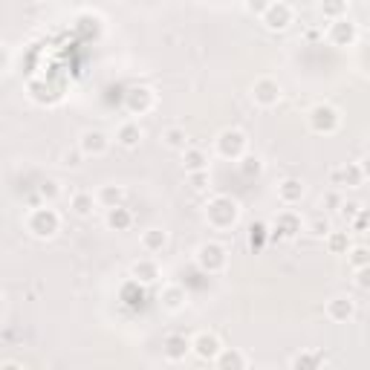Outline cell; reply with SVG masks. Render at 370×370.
Masks as SVG:
<instances>
[{"label": "cell", "instance_id": "obj_1", "mask_svg": "<svg viewBox=\"0 0 370 370\" xmlns=\"http://www.w3.org/2000/svg\"><path fill=\"white\" fill-rule=\"evenodd\" d=\"M237 217H240V206L226 194H217L206 203V220L211 229H232L237 223Z\"/></svg>", "mask_w": 370, "mask_h": 370}, {"label": "cell", "instance_id": "obj_2", "mask_svg": "<svg viewBox=\"0 0 370 370\" xmlns=\"http://www.w3.org/2000/svg\"><path fill=\"white\" fill-rule=\"evenodd\" d=\"M27 229H29L32 237L49 240V237H55L61 232V214L53 206H38L27 217Z\"/></svg>", "mask_w": 370, "mask_h": 370}, {"label": "cell", "instance_id": "obj_3", "mask_svg": "<svg viewBox=\"0 0 370 370\" xmlns=\"http://www.w3.org/2000/svg\"><path fill=\"white\" fill-rule=\"evenodd\" d=\"M194 258H197V266H200L206 275H220V272H223V269L229 266V252H226V246L217 243V240L203 243L200 249H197Z\"/></svg>", "mask_w": 370, "mask_h": 370}, {"label": "cell", "instance_id": "obj_4", "mask_svg": "<svg viewBox=\"0 0 370 370\" xmlns=\"http://www.w3.org/2000/svg\"><path fill=\"white\" fill-rule=\"evenodd\" d=\"M217 151H220V157L237 162V159L246 157V151H249V136H246L243 131H237V128L220 131V136H217Z\"/></svg>", "mask_w": 370, "mask_h": 370}, {"label": "cell", "instance_id": "obj_5", "mask_svg": "<svg viewBox=\"0 0 370 370\" xmlns=\"http://www.w3.org/2000/svg\"><path fill=\"white\" fill-rule=\"evenodd\" d=\"M310 128L315 133H336L341 128V113L333 105H315L310 110Z\"/></svg>", "mask_w": 370, "mask_h": 370}, {"label": "cell", "instance_id": "obj_6", "mask_svg": "<svg viewBox=\"0 0 370 370\" xmlns=\"http://www.w3.org/2000/svg\"><path fill=\"white\" fill-rule=\"evenodd\" d=\"M260 20H263V27L269 32H284L292 23V6L284 4V0H272V6L260 15Z\"/></svg>", "mask_w": 370, "mask_h": 370}, {"label": "cell", "instance_id": "obj_7", "mask_svg": "<svg viewBox=\"0 0 370 370\" xmlns=\"http://www.w3.org/2000/svg\"><path fill=\"white\" fill-rule=\"evenodd\" d=\"M154 105H157V95L151 87H131L125 93V107L131 116H142L147 110H154Z\"/></svg>", "mask_w": 370, "mask_h": 370}, {"label": "cell", "instance_id": "obj_8", "mask_svg": "<svg viewBox=\"0 0 370 370\" xmlns=\"http://www.w3.org/2000/svg\"><path fill=\"white\" fill-rule=\"evenodd\" d=\"M330 183L333 188H359L364 183V171L359 162H348V165L330 171Z\"/></svg>", "mask_w": 370, "mask_h": 370}, {"label": "cell", "instance_id": "obj_9", "mask_svg": "<svg viewBox=\"0 0 370 370\" xmlns=\"http://www.w3.org/2000/svg\"><path fill=\"white\" fill-rule=\"evenodd\" d=\"M252 98H255V105H260V107H272V105L281 102V84L275 79L263 76V79H258L252 84Z\"/></svg>", "mask_w": 370, "mask_h": 370}, {"label": "cell", "instance_id": "obj_10", "mask_svg": "<svg viewBox=\"0 0 370 370\" xmlns=\"http://www.w3.org/2000/svg\"><path fill=\"white\" fill-rule=\"evenodd\" d=\"M191 348H194L197 359H203V362H214L220 356V350H223L220 348V338L214 333H197L191 338Z\"/></svg>", "mask_w": 370, "mask_h": 370}, {"label": "cell", "instance_id": "obj_11", "mask_svg": "<svg viewBox=\"0 0 370 370\" xmlns=\"http://www.w3.org/2000/svg\"><path fill=\"white\" fill-rule=\"evenodd\" d=\"M356 35H359V29H356V23H353L350 18H338V20H333V23H330V29H327L330 44H336V46H348V44H353Z\"/></svg>", "mask_w": 370, "mask_h": 370}, {"label": "cell", "instance_id": "obj_12", "mask_svg": "<svg viewBox=\"0 0 370 370\" xmlns=\"http://www.w3.org/2000/svg\"><path fill=\"white\" fill-rule=\"evenodd\" d=\"M356 315V301L350 298V295H336V298L327 301V318L330 322H350V318Z\"/></svg>", "mask_w": 370, "mask_h": 370}, {"label": "cell", "instance_id": "obj_13", "mask_svg": "<svg viewBox=\"0 0 370 370\" xmlns=\"http://www.w3.org/2000/svg\"><path fill=\"white\" fill-rule=\"evenodd\" d=\"M79 147H81L84 157H102V154H107L110 139L102 131H84L81 139H79Z\"/></svg>", "mask_w": 370, "mask_h": 370}, {"label": "cell", "instance_id": "obj_14", "mask_svg": "<svg viewBox=\"0 0 370 370\" xmlns=\"http://www.w3.org/2000/svg\"><path fill=\"white\" fill-rule=\"evenodd\" d=\"M301 214L298 211H292V209H286V211H281L278 217H275V234L278 237H284V240H292L295 234L301 232Z\"/></svg>", "mask_w": 370, "mask_h": 370}, {"label": "cell", "instance_id": "obj_15", "mask_svg": "<svg viewBox=\"0 0 370 370\" xmlns=\"http://www.w3.org/2000/svg\"><path fill=\"white\" fill-rule=\"evenodd\" d=\"M191 350H194V348H191V338H185V336H180V333H171V336L165 338V344H162V353H165L168 362H183Z\"/></svg>", "mask_w": 370, "mask_h": 370}, {"label": "cell", "instance_id": "obj_16", "mask_svg": "<svg viewBox=\"0 0 370 370\" xmlns=\"http://www.w3.org/2000/svg\"><path fill=\"white\" fill-rule=\"evenodd\" d=\"M131 278H136L139 284H154V281H159V263H157V258H139V260H133Z\"/></svg>", "mask_w": 370, "mask_h": 370}, {"label": "cell", "instance_id": "obj_17", "mask_svg": "<svg viewBox=\"0 0 370 370\" xmlns=\"http://www.w3.org/2000/svg\"><path fill=\"white\" fill-rule=\"evenodd\" d=\"M142 136H145V131H142L139 121H121L119 131H116V142L121 147H128V151H133V147L142 145Z\"/></svg>", "mask_w": 370, "mask_h": 370}, {"label": "cell", "instance_id": "obj_18", "mask_svg": "<svg viewBox=\"0 0 370 370\" xmlns=\"http://www.w3.org/2000/svg\"><path fill=\"white\" fill-rule=\"evenodd\" d=\"M304 194H307L304 183L295 180V177H289V180H284V183L278 185V200H281L284 206H298V203L304 200Z\"/></svg>", "mask_w": 370, "mask_h": 370}, {"label": "cell", "instance_id": "obj_19", "mask_svg": "<svg viewBox=\"0 0 370 370\" xmlns=\"http://www.w3.org/2000/svg\"><path fill=\"white\" fill-rule=\"evenodd\" d=\"M162 304H165V310H171V312H180L183 307H185V301H188V292H185V286L183 284H168L165 289H162Z\"/></svg>", "mask_w": 370, "mask_h": 370}, {"label": "cell", "instance_id": "obj_20", "mask_svg": "<svg viewBox=\"0 0 370 370\" xmlns=\"http://www.w3.org/2000/svg\"><path fill=\"white\" fill-rule=\"evenodd\" d=\"M95 206H98V197H93L90 191H79V194H72V200H70V209H72V214H76V217H81V220L93 217Z\"/></svg>", "mask_w": 370, "mask_h": 370}, {"label": "cell", "instance_id": "obj_21", "mask_svg": "<svg viewBox=\"0 0 370 370\" xmlns=\"http://www.w3.org/2000/svg\"><path fill=\"white\" fill-rule=\"evenodd\" d=\"M107 226L113 229V232H128L131 226H133V214L125 209V206H113V209H107Z\"/></svg>", "mask_w": 370, "mask_h": 370}, {"label": "cell", "instance_id": "obj_22", "mask_svg": "<svg viewBox=\"0 0 370 370\" xmlns=\"http://www.w3.org/2000/svg\"><path fill=\"white\" fill-rule=\"evenodd\" d=\"M165 246H168V232H162V229H147V232H142V249L147 255L162 252Z\"/></svg>", "mask_w": 370, "mask_h": 370}, {"label": "cell", "instance_id": "obj_23", "mask_svg": "<svg viewBox=\"0 0 370 370\" xmlns=\"http://www.w3.org/2000/svg\"><path fill=\"white\" fill-rule=\"evenodd\" d=\"M183 165H185V171L191 174V171H206L209 168V157H206V151L203 147H185L183 151Z\"/></svg>", "mask_w": 370, "mask_h": 370}, {"label": "cell", "instance_id": "obj_24", "mask_svg": "<svg viewBox=\"0 0 370 370\" xmlns=\"http://www.w3.org/2000/svg\"><path fill=\"white\" fill-rule=\"evenodd\" d=\"M95 197H98V206L113 209V206H121V200H125V188L121 185H102Z\"/></svg>", "mask_w": 370, "mask_h": 370}, {"label": "cell", "instance_id": "obj_25", "mask_svg": "<svg viewBox=\"0 0 370 370\" xmlns=\"http://www.w3.org/2000/svg\"><path fill=\"white\" fill-rule=\"evenodd\" d=\"M312 237H327L330 232H333V223H330V217L324 214V211H318V214H312L310 220H307V226H304Z\"/></svg>", "mask_w": 370, "mask_h": 370}, {"label": "cell", "instance_id": "obj_26", "mask_svg": "<svg viewBox=\"0 0 370 370\" xmlns=\"http://www.w3.org/2000/svg\"><path fill=\"white\" fill-rule=\"evenodd\" d=\"M324 240H327V249L333 255H348L350 252V232H330Z\"/></svg>", "mask_w": 370, "mask_h": 370}, {"label": "cell", "instance_id": "obj_27", "mask_svg": "<svg viewBox=\"0 0 370 370\" xmlns=\"http://www.w3.org/2000/svg\"><path fill=\"white\" fill-rule=\"evenodd\" d=\"M162 142H165L168 147H174V151H185V147H188V133H185V128L174 125V128H168V131L162 133Z\"/></svg>", "mask_w": 370, "mask_h": 370}, {"label": "cell", "instance_id": "obj_28", "mask_svg": "<svg viewBox=\"0 0 370 370\" xmlns=\"http://www.w3.org/2000/svg\"><path fill=\"white\" fill-rule=\"evenodd\" d=\"M214 364L223 367V370H229V367H246L249 362H246V356L237 353V350H220V356L214 359Z\"/></svg>", "mask_w": 370, "mask_h": 370}, {"label": "cell", "instance_id": "obj_29", "mask_svg": "<svg viewBox=\"0 0 370 370\" xmlns=\"http://www.w3.org/2000/svg\"><path fill=\"white\" fill-rule=\"evenodd\" d=\"M322 15L330 20L348 18V0H322Z\"/></svg>", "mask_w": 370, "mask_h": 370}, {"label": "cell", "instance_id": "obj_30", "mask_svg": "<svg viewBox=\"0 0 370 370\" xmlns=\"http://www.w3.org/2000/svg\"><path fill=\"white\" fill-rule=\"evenodd\" d=\"M348 263H350L353 269L367 266V263H370V249H367V246H350V252H348Z\"/></svg>", "mask_w": 370, "mask_h": 370}, {"label": "cell", "instance_id": "obj_31", "mask_svg": "<svg viewBox=\"0 0 370 370\" xmlns=\"http://www.w3.org/2000/svg\"><path fill=\"white\" fill-rule=\"evenodd\" d=\"M341 203H344L341 188H330V191L322 197V209H327V211H338V209H341Z\"/></svg>", "mask_w": 370, "mask_h": 370}, {"label": "cell", "instance_id": "obj_32", "mask_svg": "<svg viewBox=\"0 0 370 370\" xmlns=\"http://www.w3.org/2000/svg\"><path fill=\"white\" fill-rule=\"evenodd\" d=\"M289 364L292 367H318V364H324V356H318V353H301V356H295Z\"/></svg>", "mask_w": 370, "mask_h": 370}, {"label": "cell", "instance_id": "obj_33", "mask_svg": "<svg viewBox=\"0 0 370 370\" xmlns=\"http://www.w3.org/2000/svg\"><path fill=\"white\" fill-rule=\"evenodd\" d=\"M240 162V171H243V177H255V174H260V159L258 157H249V154H246L243 159H237Z\"/></svg>", "mask_w": 370, "mask_h": 370}, {"label": "cell", "instance_id": "obj_34", "mask_svg": "<svg viewBox=\"0 0 370 370\" xmlns=\"http://www.w3.org/2000/svg\"><path fill=\"white\" fill-rule=\"evenodd\" d=\"M350 229L353 232H359V234H364V232H370V209H364L362 206V211L353 217V223H350Z\"/></svg>", "mask_w": 370, "mask_h": 370}, {"label": "cell", "instance_id": "obj_35", "mask_svg": "<svg viewBox=\"0 0 370 370\" xmlns=\"http://www.w3.org/2000/svg\"><path fill=\"white\" fill-rule=\"evenodd\" d=\"M359 211H362V203H359V200H344L341 209H338V217L348 220V223H353V217H356Z\"/></svg>", "mask_w": 370, "mask_h": 370}, {"label": "cell", "instance_id": "obj_36", "mask_svg": "<svg viewBox=\"0 0 370 370\" xmlns=\"http://www.w3.org/2000/svg\"><path fill=\"white\" fill-rule=\"evenodd\" d=\"M263 240H266V226H263V223H255V226L249 229V243H252V249H260Z\"/></svg>", "mask_w": 370, "mask_h": 370}, {"label": "cell", "instance_id": "obj_37", "mask_svg": "<svg viewBox=\"0 0 370 370\" xmlns=\"http://www.w3.org/2000/svg\"><path fill=\"white\" fill-rule=\"evenodd\" d=\"M188 180H191V188L203 191V188L209 185V168H206V171H191V174H188Z\"/></svg>", "mask_w": 370, "mask_h": 370}, {"label": "cell", "instance_id": "obj_38", "mask_svg": "<svg viewBox=\"0 0 370 370\" xmlns=\"http://www.w3.org/2000/svg\"><path fill=\"white\" fill-rule=\"evenodd\" d=\"M356 286L364 289V292H370V263L362 266V269H356Z\"/></svg>", "mask_w": 370, "mask_h": 370}, {"label": "cell", "instance_id": "obj_39", "mask_svg": "<svg viewBox=\"0 0 370 370\" xmlns=\"http://www.w3.org/2000/svg\"><path fill=\"white\" fill-rule=\"evenodd\" d=\"M269 6H272V0H246V9H249L252 15H258V18H260Z\"/></svg>", "mask_w": 370, "mask_h": 370}, {"label": "cell", "instance_id": "obj_40", "mask_svg": "<svg viewBox=\"0 0 370 370\" xmlns=\"http://www.w3.org/2000/svg\"><path fill=\"white\" fill-rule=\"evenodd\" d=\"M41 194H44V197H49V200H53V197L58 194V183H53V180H46V183L41 185Z\"/></svg>", "mask_w": 370, "mask_h": 370}, {"label": "cell", "instance_id": "obj_41", "mask_svg": "<svg viewBox=\"0 0 370 370\" xmlns=\"http://www.w3.org/2000/svg\"><path fill=\"white\" fill-rule=\"evenodd\" d=\"M81 157H84V154H81V147H79L76 154H64V165H70V168H79V165H81V162H79Z\"/></svg>", "mask_w": 370, "mask_h": 370}, {"label": "cell", "instance_id": "obj_42", "mask_svg": "<svg viewBox=\"0 0 370 370\" xmlns=\"http://www.w3.org/2000/svg\"><path fill=\"white\" fill-rule=\"evenodd\" d=\"M359 165H362V171H364V180H370V154H367V157H364Z\"/></svg>", "mask_w": 370, "mask_h": 370}, {"label": "cell", "instance_id": "obj_43", "mask_svg": "<svg viewBox=\"0 0 370 370\" xmlns=\"http://www.w3.org/2000/svg\"><path fill=\"white\" fill-rule=\"evenodd\" d=\"M367 151H370V139H367Z\"/></svg>", "mask_w": 370, "mask_h": 370}]
</instances>
